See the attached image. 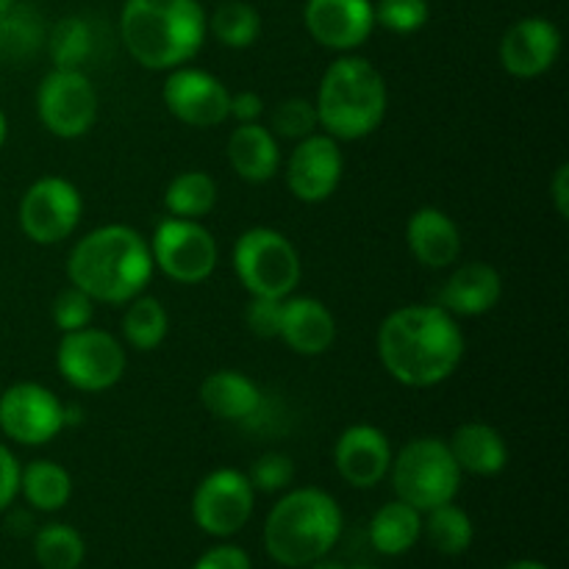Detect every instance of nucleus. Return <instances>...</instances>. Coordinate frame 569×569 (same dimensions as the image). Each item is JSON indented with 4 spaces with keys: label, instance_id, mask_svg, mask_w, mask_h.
I'll return each mask as SVG.
<instances>
[{
    "label": "nucleus",
    "instance_id": "nucleus-26",
    "mask_svg": "<svg viewBox=\"0 0 569 569\" xmlns=\"http://www.w3.org/2000/svg\"><path fill=\"white\" fill-rule=\"evenodd\" d=\"M20 495L37 511H59L72 498V478L59 461L37 459L20 467Z\"/></svg>",
    "mask_w": 569,
    "mask_h": 569
},
{
    "label": "nucleus",
    "instance_id": "nucleus-30",
    "mask_svg": "<svg viewBox=\"0 0 569 569\" xmlns=\"http://www.w3.org/2000/svg\"><path fill=\"white\" fill-rule=\"evenodd\" d=\"M167 331H170V317L159 298L142 292L128 300V309L122 315V337L133 350H142V353L156 350L167 339Z\"/></svg>",
    "mask_w": 569,
    "mask_h": 569
},
{
    "label": "nucleus",
    "instance_id": "nucleus-12",
    "mask_svg": "<svg viewBox=\"0 0 569 569\" xmlns=\"http://www.w3.org/2000/svg\"><path fill=\"white\" fill-rule=\"evenodd\" d=\"M81 214V192L59 176L33 181L20 200V228L37 244H59L76 231Z\"/></svg>",
    "mask_w": 569,
    "mask_h": 569
},
{
    "label": "nucleus",
    "instance_id": "nucleus-22",
    "mask_svg": "<svg viewBox=\"0 0 569 569\" xmlns=\"http://www.w3.org/2000/svg\"><path fill=\"white\" fill-rule=\"evenodd\" d=\"M200 403L222 422H248L261 411L264 395L244 372L217 370L200 383Z\"/></svg>",
    "mask_w": 569,
    "mask_h": 569
},
{
    "label": "nucleus",
    "instance_id": "nucleus-13",
    "mask_svg": "<svg viewBox=\"0 0 569 569\" xmlns=\"http://www.w3.org/2000/svg\"><path fill=\"white\" fill-rule=\"evenodd\" d=\"M61 428H64V403L42 383H11L0 395V431L11 442L39 448L48 445Z\"/></svg>",
    "mask_w": 569,
    "mask_h": 569
},
{
    "label": "nucleus",
    "instance_id": "nucleus-27",
    "mask_svg": "<svg viewBox=\"0 0 569 569\" xmlns=\"http://www.w3.org/2000/svg\"><path fill=\"white\" fill-rule=\"evenodd\" d=\"M422 537L428 539L437 553L461 556L470 550L476 528H472L470 515L450 500V503L437 506V509L422 511Z\"/></svg>",
    "mask_w": 569,
    "mask_h": 569
},
{
    "label": "nucleus",
    "instance_id": "nucleus-6",
    "mask_svg": "<svg viewBox=\"0 0 569 569\" xmlns=\"http://www.w3.org/2000/svg\"><path fill=\"white\" fill-rule=\"evenodd\" d=\"M392 487L398 500L417 511L450 503L461 489V470L448 442L437 437H417L392 456Z\"/></svg>",
    "mask_w": 569,
    "mask_h": 569
},
{
    "label": "nucleus",
    "instance_id": "nucleus-32",
    "mask_svg": "<svg viewBox=\"0 0 569 569\" xmlns=\"http://www.w3.org/2000/svg\"><path fill=\"white\" fill-rule=\"evenodd\" d=\"M33 556L42 569H81L87 542L72 526L50 522L33 537Z\"/></svg>",
    "mask_w": 569,
    "mask_h": 569
},
{
    "label": "nucleus",
    "instance_id": "nucleus-23",
    "mask_svg": "<svg viewBox=\"0 0 569 569\" xmlns=\"http://www.w3.org/2000/svg\"><path fill=\"white\" fill-rule=\"evenodd\" d=\"M448 448L459 470L478 478L498 476L509 465V445H506L503 433L487 422L472 420L459 426L448 439Z\"/></svg>",
    "mask_w": 569,
    "mask_h": 569
},
{
    "label": "nucleus",
    "instance_id": "nucleus-42",
    "mask_svg": "<svg viewBox=\"0 0 569 569\" xmlns=\"http://www.w3.org/2000/svg\"><path fill=\"white\" fill-rule=\"evenodd\" d=\"M550 192H553V203H556V211H559L561 220H567L569 217V164H559V170H556L553 181H550Z\"/></svg>",
    "mask_w": 569,
    "mask_h": 569
},
{
    "label": "nucleus",
    "instance_id": "nucleus-15",
    "mask_svg": "<svg viewBox=\"0 0 569 569\" xmlns=\"http://www.w3.org/2000/svg\"><path fill=\"white\" fill-rule=\"evenodd\" d=\"M345 156L339 139L328 133H311L295 144L287 161L289 192L303 203H322L337 192L342 181Z\"/></svg>",
    "mask_w": 569,
    "mask_h": 569
},
{
    "label": "nucleus",
    "instance_id": "nucleus-7",
    "mask_svg": "<svg viewBox=\"0 0 569 569\" xmlns=\"http://www.w3.org/2000/svg\"><path fill=\"white\" fill-rule=\"evenodd\" d=\"M233 272L250 298L283 300L300 283V256L276 228H250L233 244Z\"/></svg>",
    "mask_w": 569,
    "mask_h": 569
},
{
    "label": "nucleus",
    "instance_id": "nucleus-45",
    "mask_svg": "<svg viewBox=\"0 0 569 569\" xmlns=\"http://www.w3.org/2000/svg\"><path fill=\"white\" fill-rule=\"evenodd\" d=\"M315 569H345L342 565H333V561H315V565H311Z\"/></svg>",
    "mask_w": 569,
    "mask_h": 569
},
{
    "label": "nucleus",
    "instance_id": "nucleus-1",
    "mask_svg": "<svg viewBox=\"0 0 569 569\" xmlns=\"http://www.w3.org/2000/svg\"><path fill=\"white\" fill-rule=\"evenodd\" d=\"M378 356L383 370L403 387H437L459 370L465 333L442 306H400L378 328Z\"/></svg>",
    "mask_w": 569,
    "mask_h": 569
},
{
    "label": "nucleus",
    "instance_id": "nucleus-28",
    "mask_svg": "<svg viewBox=\"0 0 569 569\" xmlns=\"http://www.w3.org/2000/svg\"><path fill=\"white\" fill-rule=\"evenodd\" d=\"M48 50L56 70H83L98 50L94 26L83 17H64L48 31Z\"/></svg>",
    "mask_w": 569,
    "mask_h": 569
},
{
    "label": "nucleus",
    "instance_id": "nucleus-20",
    "mask_svg": "<svg viewBox=\"0 0 569 569\" xmlns=\"http://www.w3.org/2000/svg\"><path fill=\"white\" fill-rule=\"evenodd\" d=\"M278 339L298 356H322L337 339V322L328 306L317 298H283Z\"/></svg>",
    "mask_w": 569,
    "mask_h": 569
},
{
    "label": "nucleus",
    "instance_id": "nucleus-44",
    "mask_svg": "<svg viewBox=\"0 0 569 569\" xmlns=\"http://www.w3.org/2000/svg\"><path fill=\"white\" fill-rule=\"evenodd\" d=\"M6 133H9V122H6V114L0 111V148H3L6 142Z\"/></svg>",
    "mask_w": 569,
    "mask_h": 569
},
{
    "label": "nucleus",
    "instance_id": "nucleus-18",
    "mask_svg": "<svg viewBox=\"0 0 569 569\" xmlns=\"http://www.w3.org/2000/svg\"><path fill=\"white\" fill-rule=\"evenodd\" d=\"M561 33L545 17H522L500 39V64L515 78H539L559 61Z\"/></svg>",
    "mask_w": 569,
    "mask_h": 569
},
{
    "label": "nucleus",
    "instance_id": "nucleus-39",
    "mask_svg": "<svg viewBox=\"0 0 569 569\" xmlns=\"http://www.w3.org/2000/svg\"><path fill=\"white\" fill-rule=\"evenodd\" d=\"M192 569H253V565H250V556L237 545H214L194 561Z\"/></svg>",
    "mask_w": 569,
    "mask_h": 569
},
{
    "label": "nucleus",
    "instance_id": "nucleus-9",
    "mask_svg": "<svg viewBox=\"0 0 569 569\" xmlns=\"http://www.w3.org/2000/svg\"><path fill=\"white\" fill-rule=\"evenodd\" d=\"M148 244L153 264L176 283L206 281L220 261L214 237L198 220L164 217Z\"/></svg>",
    "mask_w": 569,
    "mask_h": 569
},
{
    "label": "nucleus",
    "instance_id": "nucleus-16",
    "mask_svg": "<svg viewBox=\"0 0 569 569\" xmlns=\"http://www.w3.org/2000/svg\"><path fill=\"white\" fill-rule=\"evenodd\" d=\"M303 22L311 39L328 50L350 53L370 39L376 11L370 0H309Z\"/></svg>",
    "mask_w": 569,
    "mask_h": 569
},
{
    "label": "nucleus",
    "instance_id": "nucleus-35",
    "mask_svg": "<svg viewBox=\"0 0 569 569\" xmlns=\"http://www.w3.org/2000/svg\"><path fill=\"white\" fill-rule=\"evenodd\" d=\"M372 11H376V26L392 33L420 31L431 17L428 0H378Z\"/></svg>",
    "mask_w": 569,
    "mask_h": 569
},
{
    "label": "nucleus",
    "instance_id": "nucleus-2",
    "mask_svg": "<svg viewBox=\"0 0 569 569\" xmlns=\"http://www.w3.org/2000/svg\"><path fill=\"white\" fill-rule=\"evenodd\" d=\"M148 239L131 226H100L78 239L67 259V278L94 303L120 306L144 292L153 278Z\"/></svg>",
    "mask_w": 569,
    "mask_h": 569
},
{
    "label": "nucleus",
    "instance_id": "nucleus-31",
    "mask_svg": "<svg viewBox=\"0 0 569 569\" xmlns=\"http://www.w3.org/2000/svg\"><path fill=\"white\" fill-rule=\"evenodd\" d=\"M164 206L172 217L200 220L217 206V181L203 170L178 172L164 192Z\"/></svg>",
    "mask_w": 569,
    "mask_h": 569
},
{
    "label": "nucleus",
    "instance_id": "nucleus-29",
    "mask_svg": "<svg viewBox=\"0 0 569 569\" xmlns=\"http://www.w3.org/2000/svg\"><path fill=\"white\" fill-rule=\"evenodd\" d=\"M48 42V26L31 6L14 3L0 17V56L6 59H31Z\"/></svg>",
    "mask_w": 569,
    "mask_h": 569
},
{
    "label": "nucleus",
    "instance_id": "nucleus-36",
    "mask_svg": "<svg viewBox=\"0 0 569 569\" xmlns=\"http://www.w3.org/2000/svg\"><path fill=\"white\" fill-rule=\"evenodd\" d=\"M244 476H248L250 487L256 492H287L295 481V461L287 453H264L250 465V470Z\"/></svg>",
    "mask_w": 569,
    "mask_h": 569
},
{
    "label": "nucleus",
    "instance_id": "nucleus-37",
    "mask_svg": "<svg viewBox=\"0 0 569 569\" xmlns=\"http://www.w3.org/2000/svg\"><path fill=\"white\" fill-rule=\"evenodd\" d=\"M50 317H53V326L59 328L61 333L78 331V328L92 326L94 317V300L89 298L87 292H81L78 287H67L56 295L53 309H50Z\"/></svg>",
    "mask_w": 569,
    "mask_h": 569
},
{
    "label": "nucleus",
    "instance_id": "nucleus-4",
    "mask_svg": "<svg viewBox=\"0 0 569 569\" xmlns=\"http://www.w3.org/2000/svg\"><path fill=\"white\" fill-rule=\"evenodd\" d=\"M342 526V509L326 489H292L267 515L264 548L281 567L303 569L337 548Z\"/></svg>",
    "mask_w": 569,
    "mask_h": 569
},
{
    "label": "nucleus",
    "instance_id": "nucleus-17",
    "mask_svg": "<svg viewBox=\"0 0 569 569\" xmlns=\"http://www.w3.org/2000/svg\"><path fill=\"white\" fill-rule=\"evenodd\" d=\"M333 465L350 487L372 489L389 476L392 445L381 428L359 422L339 433L337 448H333Z\"/></svg>",
    "mask_w": 569,
    "mask_h": 569
},
{
    "label": "nucleus",
    "instance_id": "nucleus-10",
    "mask_svg": "<svg viewBox=\"0 0 569 569\" xmlns=\"http://www.w3.org/2000/svg\"><path fill=\"white\" fill-rule=\"evenodd\" d=\"M37 114L59 139H78L98 120V92L83 70L48 72L39 83Z\"/></svg>",
    "mask_w": 569,
    "mask_h": 569
},
{
    "label": "nucleus",
    "instance_id": "nucleus-47",
    "mask_svg": "<svg viewBox=\"0 0 569 569\" xmlns=\"http://www.w3.org/2000/svg\"><path fill=\"white\" fill-rule=\"evenodd\" d=\"M356 569H370V567H356Z\"/></svg>",
    "mask_w": 569,
    "mask_h": 569
},
{
    "label": "nucleus",
    "instance_id": "nucleus-5",
    "mask_svg": "<svg viewBox=\"0 0 569 569\" xmlns=\"http://www.w3.org/2000/svg\"><path fill=\"white\" fill-rule=\"evenodd\" d=\"M387 81L361 56H342L322 72L317 89V120L328 137L356 142L376 131L387 117Z\"/></svg>",
    "mask_w": 569,
    "mask_h": 569
},
{
    "label": "nucleus",
    "instance_id": "nucleus-14",
    "mask_svg": "<svg viewBox=\"0 0 569 569\" xmlns=\"http://www.w3.org/2000/svg\"><path fill=\"white\" fill-rule=\"evenodd\" d=\"M161 98L172 117L192 128H214L228 120L231 92L211 72L198 67H176L161 87Z\"/></svg>",
    "mask_w": 569,
    "mask_h": 569
},
{
    "label": "nucleus",
    "instance_id": "nucleus-19",
    "mask_svg": "<svg viewBox=\"0 0 569 569\" xmlns=\"http://www.w3.org/2000/svg\"><path fill=\"white\" fill-rule=\"evenodd\" d=\"M503 295V278L487 261H470L450 272L448 281L439 289L437 306H442L448 315L459 317H481L498 306Z\"/></svg>",
    "mask_w": 569,
    "mask_h": 569
},
{
    "label": "nucleus",
    "instance_id": "nucleus-41",
    "mask_svg": "<svg viewBox=\"0 0 569 569\" xmlns=\"http://www.w3.org/2000/svg\"><path fill=\"white\" fill-rule=\"evenodd\" d=\"M261 114H264V100H261V94L250 92V89L231 94V100H228V117H233L239 126L259 122Z\"/></svg>",
    "mask_w": 569,
    "mask_h": 569
},
{
    "label": "nucleus",
    "instance_id": "nucleus-24",
    "mask_svg": "<svg viewBox=\"0 0 569 569\" xmlns=\"http://www.w3.org/2000/svg\"><path fill=\"white\" fill-rule=\"evenodd\" d=\"M226 153L231 170L248 183H267L276 178L278 164H281L278 137L259 122H244L233 128Z\"/></svg>",
    "mask_w": 569,
    "mask_h": 569
},
{
    "label": "nucleus",
    "instance_id": "nucleus-21",
    "mask_svg": "<svg viewBox=\"0 0 569 569\" xmlns=\"http://www.w3.org/2000/svg\"><path fill=\"white\" fill-rule=\"evenodd\" d=\"M406 242H409L411 256L422 267L431 270H445L456 264L461 256V231L453 217L445 214L442 209H417L406 222Z\"/></svg>",
    "mask_w": 569,
    "mask_h": 569
},
{
    "label": "nucleus",
    "instance_id": "nucleus-43",
    "mask_svg": "<svg viewBox=\"0 0 569 569\" xmlns=\"http://www.w3.org/2000/svg\"><path fill=\"white\" fill-rule=\"evenodd\" d=\"M500 569H550L542 561H533V559H520V561H511V565L500 567Z\"/></svg>",
    "mask_w": 569,
    "mask_h": 569
},
{
    "label": "nucleus",
    "instance_id": "nucleus-11",
    "mask_svg": "<svg viewBox=\"0 0 569 569\" xmlns=\"http://www.w3.org/2000/svg\"><path fill=\"white\" fill-rule=\"evenodd\" d=\"M256 489L248 476L233 467H220L198 483L192 495V520L209 537L228 539L242 531L253 517Z\"/></svg>",
    "mask_w": 569,
    "mask_h": 569
},
{
    "label": "nucleus",
    "instance_id": "nucleus-8",
    "mask_svg": "<svg viewBox=\"0 0 569 569\" xmlns=\"http://www.w3.org/2000/svg\"><path fill=\"white\" fill-rule=\"evenodd\" d=\"M56 365L61 378L78 392H106L122 381L128 356L114 333L87 326L61 333Z\"/></svg>",
    "mask_w": 569,
    "mask_h": 569
},
{
    "label": "nucleus",
    "instance_id": "nucleus-33",
    "mask_svg": "<svg viewBox=\"0 0 569 569\" xmlns=\"http://www.w3.org/2000/svg\"><path fill=\"white\" fill-rule=\"evenodd\" d=\"M209 28L211 33H214L217 42L226 44V48L242 50L250 48V44L259 39L261 17L259 11L250 3H244V0H226V3L217 6L214 14H211Z\"/></svg>",
    "mask_w": 569,
    "mask_h": 569
},
{
    "label": "nucleus",
    "instance_id": "nucleus-46",
    "mask_svg": "<svg viewBox=\"0 0 569 569\" xmlns=\"http://www.w3.org/2000/svg\"><path fill=\"white\" fill-rule=\"evenodd\" d=\"M14 3H17V0H0V17H3L6 11H9Z\"/></svg>",
    "mask_w": 569,
    "mask_h": 569
},
{
    "label": "nucleus",
    "instance_id": "nucleus-3",
    "mask_svg": "<svg viewBox=\"0 0 569 569\" xmlns=\"http://www.w3.org/2000/svg\"><path fill=\"white\" fill-rule=\"evenodd\" d=\"M209 20L198 0H126L120 37L137 64L176 70L203 48Z\"/></svg>",
    "mask_w": 569,
    "mask_h": 569
},
{
    "label": "nucleus",
    "instance_id": "nucleus-38",
    "mask_svg": "<svg viewBox=\"0 0 569 569\" xmlns=\"http://www.w3.org/2000/svg\"><path fill=\"white\" fill-rule=\"evenodd\" d=\"M281 303L276 298H250L244 320L253 337L259 339H278V328H281Z\"/></svg>",
    "mask_w": 569,
    "mask_h": 569
},
{
    "label": "nucleus",
    "instance_id": "nucleus-40",
    "mask_svg": "<svg viewBox=\"0 0 569 569\" xmlns=\"http://www.w3.org/2000/svg\"><path fill=\"white\" fill-rule=\"evenodd\" d=\"M20 495V461L0 442V515L14 503Z\"/></svg>",
    "mask_w": 569,
    "mask_h": 569
},
{
    "label": "nucleus",
    "instance_id": "nucleus-34",
    "mask_svg": "<svg viewBox=\"0 0 569 569\" xmlns=\"http://www.w3.org/2000/svg\"><path fill=\"white\" fill-rule=\"evenodd\" d=\"M320 128V120H317V109L311 100L306 98H289L283 103L276 106L270 120V131L281 139H300L311 137V133Z\"/></svg>",
    "mask_w": 569,
    "mask_h": 569
},
{
    "label": "nucleus",
    "instance_id": "nucleus-25",
    "mask_svg": "<svg viewBox=\"0 0 569 569\" xmlns=\"http://www.w3.org/2000/svg\"><path fill=\"white\" fill-rule=\"evenodd\" d=\"M422 511L403 500H389L372 515L370 542L381 556H403L420 542Z\"/></svg>",
    "mask_w": 569,
    "mask_h": 569
}]
</instances>
